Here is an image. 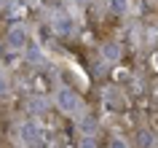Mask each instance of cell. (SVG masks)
Returning a JSON list of instances; mask_svg holds the SVG:
<instances>
[{
  "label": "cell",
  "instance_id": "9",
  "mask_svg": "<svg viewBox=\"0 0 158 148\" xmlns=\"http://www.w3.org/2000/svg\"><path fill=\"white\" fill-rule=\"evenodd\" d=\"M78 148H97V146H94L91 137H83V140H78Z\"/></svg>",
  "mask_w": 158,
  "mask_h": 148
},
{
  "label": "cell",
  "instance_id": "7",
  "mask_svg": "<svg viewBox=\"0 0 158 148\" xmlns=\"http://www.w3.org/2000/svg\"><path fill=\"white\" fill-rule=\"evenodd\" d=\"M118 54H121V49L115 43H105V57L107 59H118Z\"/></svg>",
  "mask_w": 158,
  "mask_h": 148
},
{
  "label": "cell",
  "instance_id": "10",
  "mask_svg": "<svg viewBox=\"0 0 158 148\" xmlns=\"http://www.w3.org/2000/svg\"><path fill=\"white\" fill-rule=\"evenodd\" d=\"M27 59H30V62H38V59H40V51H38V49H30V51H27Z\"/></svg>",
  "mask_w": 158,
  "mask_h": 148
},
{
  "label": "cell",
  "instance_id": "6",
  "mask_svg": "<svg viewBox=\"0 0 158 148\" xmlns=\"http://www.w3.org/2000/svg\"><path fill=\"white\" fill-rule=\"evenodd\" d=\"M54 27H56V33H59V35H67L70 30H73V22H70L67 16H59L56 22H54Z\"/></svg>",
  "mask_w": 158,
  "mask_h": 148
},
{
  "label": "cell",
  "instance_id": "5",
  "mask_svg": "<svg viewBox=\"0 0 158 148\" xmlns=\"http://www.w3.org/2000/svg\"><path fill=\"white\" fill-rule=\"evenodd\" d=\"M137 146L139 148H153V135L148 129H139L137 132Z\"/></svg>",
  "mask_w": 158,
  "mask_h": 148
},
{
  "label": "cell",
  "instance_id": "8",
  "mask_svg": "<svg viewBox=\"0 0 158 148\" xmlns=\"http://www.w3.org/2000/svg\"><path fill=\"white\" fill-rule=\"evenodd\" d=\"M110 11H113V14H123L126 11V0H110Z\"/></svg>",
  "mask_w": 158,
  "mask_h": 148
},
{
  "label": "cell",
  "instance_id": "12",
  "mask_svg": "<svg viewBox=\"0 0 158 148\" xmlns=\"http://www.w3.org/2000/svg\"><path fill=\"white\" fill-rule=\"evenodd\" d=\"M3 89H6V83H3V78H0V92H3Z\"/></svg>",
  "mask_w": 158,
  "mask_h": 148
},
{
  "label": "cell",
  "instance_id": "1",
  "mask_svg": "<svg viewBox=\"0 0 158 148\" xmlns=\"http://www.w3.org/2000/svg\"><path fill=\"white\" fill-rule=\"evenodd\" d=\"M19 135H22V140H24V146H30V148H38L43 143V132L38 129L32 121L22 124V132H19Z\"/></svg>",
  "mask_w": 158,
  "mask_h": 148
},
{
  "label": "cell",
  "instance_id": "3",
  "mask_svg": "<svg viewBox=\"0 0 158 148\" xmlns=\"http://www.w3.org/2000/svg\"><path fill=\"white\" fill-rule=\"evenodd\" d=\"M6 43H8L11 49H22V46L27 43V33L22 30V27H11L8 35H6Z\"/></svg>",
  "mask_w": 158,
  "mask_h": 148
},
{
  "label": "cell",
  "instance_id": "4",
  "mask_svg": "<svg viewBox=\"0 0 158 148\" xmlns=\"http://www.w3.org/2000/svg\"><path fill=\"white\" fill-rule=\"evenodd\" d=\"M78 129L83 132V135H94V132L99 129V124H97V119H94V116H86V119H81Z\"/></svg>",
  "mask_w": 158,
  "mask_h": 148
},
{
  "label": "cell",
  "instance_id": "2",
  "mask_svg": "<svg viewBox=\"0 0 158 148\" xmlns=\"http://www.w3.org/2000/svg\"><path fill=\"white\" fill-rule=\"evenodd\" d=\"M78 102H81V100H78V94H75L73 89H59L56 92V105L62 108V110H64V113H73L75 108H78Z\"/></svg>",
  "mask_w": 158,
  "mask_h": 148
},
{
  "label": "cell",
  "instance_id": "11",
  "mask_svg": "<svg viewBox=\"0 0 158 148\" xmlns=\"http://www.w3.org/2000/svg\"><path fill=\"white\" fill-rule=\"evenodd\" d=\"M110 148H129V146H126L123 140H118V137H113V140H110Z\"/></svg>",
  "mask_w": 158,
  "mask_h": 148
}]
</instances>
